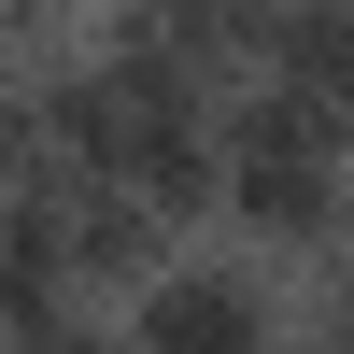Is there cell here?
Returning a JSON list of instances; mask_svg holds the SVG:
<instances>
[{"label":"cell","instance_id":"4","mask_svg":"<svg viewBox=\"0 0 354 354\" xmlns=\"http://www.w3.org/2000/svg\"><path fill=\"white\" fill-rule=\"evenodd\" d=\"M270 71H283V85H312L326 113H354V0H283Z\"/></svg>","mask_w":354,"mask_h":354},{"label":"cell","instance_id":"3","mask_svg":"<svg viewBox=\"0 0 354 354\" xmlns=\"http://www.w3.org/2000/svg\"><path fill=\"white\" fill-rule=\"evenodd\" d=\"M170 255H185V227H170L128 170H71V270H85V312H128Z\"/></svg>","mask_w":354,"mask_h":354},{"label":"cell","instance_id":"2","mask_svg":"<svg viewBox=\"0 0 354 354\" xmlns=\"http://www.w3.org/2000/svg\"><path fill=\"white\" fill-rule=\"evenodd\" d=\"M113 326H128V354H298V312H283L270 255H241V241H185Z\"/></svg>","mask_w":354,"mask_h":354},{"label":"cell","instance_id":"1","mask_svg":"<svg viewBox=\"0 0 354 354\" xmlns=\"http://www.w3.org/2000/svg\"><path fill=\"white\" fill-rule=\"evenodd\" d=\"M227 241L241 255H312V270H354V113H326L312 85L255 71L227 100Z\"/></svg>","mask_w":354,"mask_h":354}]
</instances>
